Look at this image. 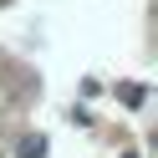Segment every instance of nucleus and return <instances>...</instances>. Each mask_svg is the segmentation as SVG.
Masks as SVG:
<instances>
[]
</instances>
